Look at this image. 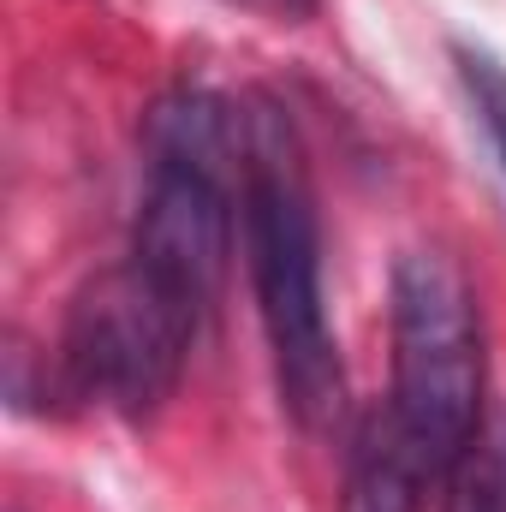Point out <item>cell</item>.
I'll use <instances>...</instances> for the list:
<instances>
[{
    "label": "cell",
    "mask_w": 506,
    "mask_h": 512,
    "mask_svg": "<svg viewBox=\"0 0 506 512\" xmlns=\"http://www.w3.org/2000/svg\"><path fill=\"white\" fill-rule=\"evenodd\" d=\"M203 304L143 262H120L102 280H90L72 304L66 322V382L84 399L120 411V417H149L185 376L191 340L203 328Z\"/></svg>",
    "instance_id": "cell-3"
},
{
    "label": "cell",
    "mask_w": 506,
    "mask_h": 512,
    "mask_svg": "<svg viewBox=\"0 0 506 512\" xmlns=\"http://www.w3.org/2000/svg\"><path fill=\"white\" fill-rule=\"evenodd\" d=\"M429 483H441V471L399 429V417L393 411H370L358 441H352V459H346L340 512H423Z\"/></svg>",
    "instance_id": "cell-4"
},
{
    "label": "cell",
    "mask_w": 506,
    "mask_h": 512,
    "mask_svg": "<svg viewBox=\"0 0 506 512\" xmlns=\"http://www.w3.org/2000/svg\"><path fill=\"white\" fill-rule=\"evenodd\" d=\"M233 6L262 12V18H274V24H298V18H310V12H316V0H233Z\"/></svg>",
    "instance_id": "cell-6"
},
{
    "label": "cell",
    "mask_w": 506,
    "mask_h": 512,
    "mask_svg": "<svg viewBox=\"0 0 506 512\" xmlns=\"http://www.w3.org/2000/svg\"><path fill=\"white\" fill-rule=\"evenodd\" d=\"M239 221L251 256L256 316L274 352L280 405L310 429L328 435L346 411V370L328 328L322 298V221L304 179L298 137L280 108H256L245 120V161H239Z\"/></svg>",
    "instance_id": "cell-1"
},
{
    "label": "cell",
    "mask_w": 506,
    "mask_h": 512,
    "mask_svg": "<svg viewBox=\"0 0 506 512\" xmlns=\"http://www.w3.org/2000/svg\"><path fill=\"white\" fill-rule=\"evenodd\" d=\"M459 72H465L471 102H477V120H483V131L495 137V149L506 161V66L483 48H459Z\"/></svg>",
    "instance_id": "cell-5"
},
{
    "label": "cell",
    "mask_w": 506,
    "mask_h": 512,
    "mask_svg": "<svg viewBox=\"0 0 506 512\" xmlns=\"http://www.w3.org/2000/svg\"><path fill=\"white\" fill-rule=\"evenodd\" d=\"M483 304L459 256L417 245L393 262V399L387 411L447 477L483 429Z\"/></svg>",
    "instance_id": "cell-2"
}]
</instances>
